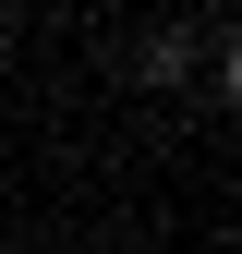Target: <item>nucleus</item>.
I'll use <instances>...</instances> for the list:
<instances>
[{
	"mask_svg": "<svg viewBox=\"0 0 242 254\" xmlns=\"http://www.w3.org/2000/svg\"><path fill=\"white\" fill-rule=\"evenodd\" d=\"M133 73L145 85H182V73H194V24H158V37L133 49Z\"/></svg>",
	"mask_w": 242,
	"mask_h": 254,
	"instance_id": "1",
	"label": "nucleus"
},
{
	"mask_svg": "<svg viewBox=\"0 0 242 254\" xmlns=\"http://www.w3.org/2000/svg\"><path fill=\"white\" fill-rule=\"evenodd\" d=\"M218 97L242 109V24H230V49H218Z\"/></svg>",
	"mask_w": 242,
	"mask_h": 254,
	"instance_id": "2",
	"label": "nucleus"
}]
</instances>
